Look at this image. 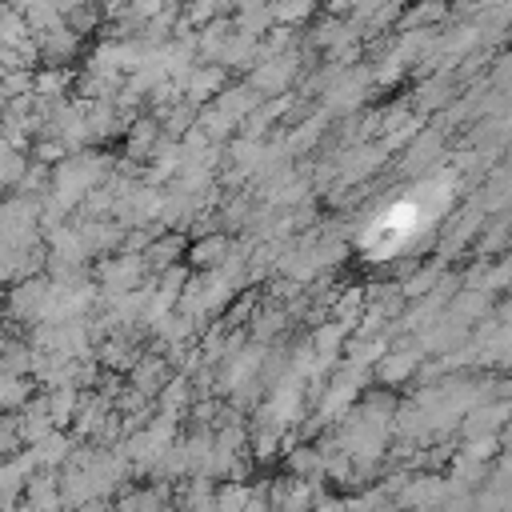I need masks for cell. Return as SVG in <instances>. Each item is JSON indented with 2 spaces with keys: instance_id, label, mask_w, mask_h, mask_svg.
<instances>
[{
  "instance_id": "obj_1",
  "label": "cell",
  "mask_w": 512,
  "mask_h": 512,
  "mask_svg": "<svg viewBox=\"0 0 512 512\" xmlns=\"http://www.w3.org/2000/svg\"><path fill=\"white\" fill-rule=\"evenodd\" d=\"M16 440H20V428H12V424H0V456H8V452L16 448Z\"/></svg>"
}]
</instances>
